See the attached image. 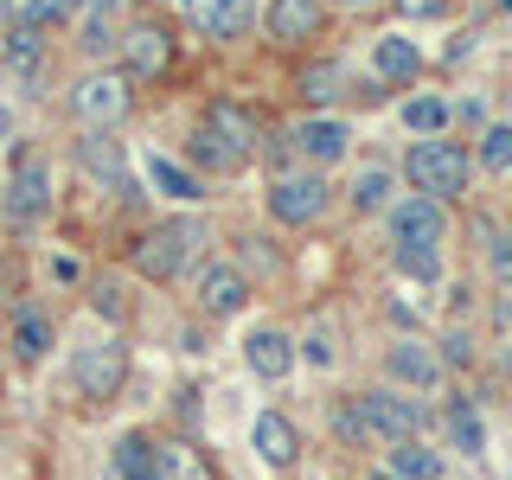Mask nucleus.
I'll list each match as a JSON object with an SVG mask.
<instances>
[{
  "label": "nucleus",
  "mask_w": 512,
  "mask_h": 480,
  "mask_svg": "<svg viewBox=\"0 0 512 480\" xmlns=\"http://www.w3.org/2000/svg\"><path fill=\"white\" fill-rule=\"evenodd\" d=\"M365 480H397V474H391V468H372V474H365Z\"/></svg>",
  "instance_id": "40"
},
{
  "label": "nucleus",
  "mask_w": 512,
  "mask_h": 480,
  "mask_svg": "<svg viewBox=\"0 0 512 480\" xmlns=\"http://www.w3.org/2000/svg\"><path fill=\"white\" fill-rule=\"evenodd\" d=\"M487 263H493V282H506V288H512V237H493Z\"/></svg>",
  "instance_id": "36"
},
{
  "label": "nucleus",
  "mask_w": 512,
  "mask_h": 480,
  "mask_svg": "<svg viewBox=\"0 0 512 480\" xmlns=\"http://www.w3.org/2000/svg\"><path fill=\"white\" fill-rule=\"evenodd\" d=\"M45 212H52V173H45L39 154H26L20 167H13V180H7V218L13 224H39Z\"/></svg>",
  "instance_id": "8"
},
{
  "label": "nucleus",
  "mask_w": 512,
  "mask_h": 480,
  "mask_svg": "<svg viewBox=\"0 0 512 480\" xmlns=\"http://www.w3.org/2000/svg\"><path fill=\"white\" fill-rule=\"evenodd\" d=\"M372 64H378L384 84H416V77H423V52H416L410 39H397V32H384L372 45Z\"/></svg>",
  "instance_id": "21"
},
{
  "label": "nucleus",
  "mask_w": 512,
  "mask_h": 480,
  "mask_svg": "<svg viewBox=\"0 0 512 480\" xmlns=\"http://www.w3.org/2000/svg\"><path fill=\"white\" fill-rule=\"evenodd\" d=\"M90 308L103 314V320H122V314H128V301H122V282H96V288H90Z\"/></svg>",
  "instance_id": "34"
},
{
  "label": "nucleus",
  "mask_w": 512,
  "mask_h": 480,
  "mask_svg": "<svg viewBox=\"0 0 512 480\" xmlns=\"http://www.w3.org/2000/svg\"><path fill=\"white\" fill-rule=\"evenodd\" d=\"M39 52H45V45H39V32H13V64H20V71H32V64H39Z\"/></svg>",
  "instance_id": "35"
},
{
  "label": "nucleus",
  "mask_w": 512,
  "mask_h": 480,
  "mask_svg": "<svg viewBox=\"0 0 512 480\" xmlns=\"http://www.w3.org/2000/svg\"><path fill=\"white\" fill-rule=\"evenodd\" d=\"M442 237H448V212L436 199L391 205V250H442Z\"/></svg>",
  "instance_id": "7"
},
{
  "label": "nucleus",
  "mask_w": 512,
  "mask_h": 480,
  "mask_svg": "<svg viewBox=\"0 0 512 480\" xmlns=\"http://www.w3.org/2000/svg\"><path fill=\"white\" fill-rule=\"evenodd\" d=\"M320 26H327V7H320V0H269L263 7V32L276 45H301V39H314Z\"/></svg>",
  "instance_id": "12"
},
{
  "label": "nucleus",
  "mask_w": 512,
  "mask_h": 480,
  "mask_svg": "<svg viewBox=\"0 0 512 480\" xmlns=\"http://www.w3.org/2000/svg\"><path fill=\"white\" fill-rule=\"evenodd\" d=\"M340 90H346V64L340 58H320V64L301 71V96H308V103H333Z\"/></svg>",
  "instance_id": "27"
},
{
  "label": "nucleus",
  "mask_w": 512,
  "mask_h": 480,
  "mask_svg": "<svg viewBox=\"0 0 512 480\" xmlns=\"http://www.w3.org/2000/svg\"><path fill=\"white\" fill-rule=\"evenodd\" d=\"M359 410L365 423H372L378 448H397V442H416L429 429V410L416 404V397H404L397 384H372V391H359Z\"/></svg>",
  "instance_id": "3"
},
{
  "label": "nucleus",
  "mask_w": 512,
  "mask_h": 480,
  "mask_svg": "<svg viewBox=\"0 0 512 480\" xmlns=\"http://www.w3.org/2000/svg\"><path fill=\"white\" fill-rule=\"evenodd\" d=\"M148 180L160 186V192H167V199H205V192H199V180H192V173L180 167V160H167V154H148Z\"/></svg>",
  "instance_id": "26"
},
{
  "label": "nucleus",
  "mask_w": 512,
  "mask_h": 480,
  "mask_svg": "<svg viewBox=\"0 0 512 480\" xmlns=\"http://www.w3.org/2000/svg\"><path fill=\"white\" fill-rule=\"evenodd\" d=\"M71 13H84V0H26L20 26H26V32H45V26H64Z\"/></svg>",
  "instance_id": "31"
},
{
  "label": "nucleus",
  "mask_w": 512,
  "mask_h": 480,
  "mask_svg": "<svg viewBox=\"0 0 512 480\" xmlns=\"http://www.w3.org/2000/svg\"><path fill=\"white\" fill-rule=\"evenodd\" d=\"M186 13L212 39H244V26L256 20V0H186Z\"/></svg>",
  "instance_id": "18"
},
{
  "label": "nucleus",
  "mask_w": 512,
  "mask_h": 480,
  "mask_svg": "<svg viewBox=\"0 0 512 480\" xmlns=\"http://www.w3.org/2000/svg\"><path fill=\"white\" fill-rule=\"evenodd\" d=\"M71 109H77V122L84 128H116L122 116H128V77H116V71H96V77H84V84L71 90Z\"/></svg>",
  "instance_id": "6"
},
{
  "label": "nucleus",
  "mask_w": 512,
  "mask_h": 480,
  "mask_svg": "<svg viewBox=\"0 0 512 480\" xmlns=\"http://www.w3.org/2000/svg\"><path fill=\"white\" fill-rule=\"evenodd\" d=\"M192 295H199V308L212 314V320H231L250 301V276L237 263H205L199 276H192Z\"/></svg>",
  "instance_id": "9"
},
{
  "label": "nucleus",
  "mask_w": 512,
  "mask_h": 480,
  "mask_svg": "<svg viewBox=\"0 0 512 480\" xmlns=\"http://www.w3.org/2000/svg\"><path fill=\"white\" fill-rule=\"evenodd\" d=\"M218 128V135H231L237 148H250L256 154V122H250V109H237V103H212V116H205Z\"/></svg>",
  "instance_id": "29"
},
{
  "label": "nucleus",
  "mask_w": 512,
  "mask_h": 480,
  "mask_svg": "<svg viewBox=\"0 0 512 480\" xmlns=\"http://www.w3.org/2000/svg\"><path fill=\"white\" fill-rule=\"evenodd\" d=\"M442 442L461 448V455H487V423H480V410L468 404V397H448L442 404Z\"/></svg>",
  "instance_id": "19"
},
{
  "label": "nucleus",
  "mask_w": 512,
  "mask_h": 480,
  "mask_svg": "<svg viewBox=\"0 0 512 480\" xmlns=\"http://www.w3.org/2000/svg\"><path fill=\"white\" fill-rule=\"evenodd\" d=\"M448 365H474V340H468V333H448Z\"/></svg>",
  "instance_id": "38"
},
{
  "label": "nucleus",
  "mask_w": 512,
  "mask_h": 480,
  "mask_svg": "<svg viewBox=\"0 0 512 480\" xmlns=\"http://www.w3.org/2000/svg\"><path fill=\"white\" fill-rule=\"evenodd\" d=\"M442 468H448L442 448H436V442H423V436L391 448V474H397V480H442Z\"/></svg>",
  "instance_id": "24"
},
{
  "label": "nucleus",
  "mask_w": 512,
  "mask_h": 480,
  "mask_svg": "<svg viewBox=\"0 0 512 480\" xmlns=\"http://www.w3.org/2000/svg\"><path fill=\"white\" fill-rule=\"evenodd\" d=\"M186 154L199 160L205 173H237V167H250V148H237V141H231V135H218L212 122H199V128L186 135Z\"/></svg>",
  "instance_id": "17"
},
{
  "label": "nucleus",
  "mask_w": 512,
  "mask_h": 480,
  "mask_svg": "<svg viewBox=\"0 0 512 480\" xmlns=\"http://www.w3.org/2000/svg\"><path fill=\"white\" fill-rule=\"evenodd\" d=\"M448 122H455V109H448L442 96H410L404 103V128H416V135H442Z\"/></svg>",
  "instance_id": "28"
},
{
  "label": "nucleus",
  "mask_w": 512,
  "mask_h": 480,
  "mask_svg": "<svg viewBox=\"0 0 512 480\" xmlns=\"http://www.w3.org/2000/svg\"><path fill=\"white\" fill-rule=\"evenodd\" d=\"M7 128H13V116H7V109H0V135H7Z\"/></svg>",
  "instance_id": "41"
},
{
  "label": "nucleus",
  "mask_w": 512,
  "mask_h": 480,
  "mask_svg": "<svg viewBox=\"0 0 512 480\" xmlns=\"http://www.w3.org/2000/svg\"><path fill=\"white\" fill-rule=\"evenodd\" d=\"M288 148L308 154L314 167H333V160H346V148H352V128L340 116H314V122H295V128H288Z\"/></svg>",
  "instance_id": "11"
},
{
  "label": "nucleus",
  "mask_w": 512,
  "mask_h": 480,
  "mask_svg": "<svg viewBox=\"0 0 512 480\" xmlns=\"http://www.w3.org/2000/svg\"><path fill=\"white\" fill-rule=\"evenodd\" d=\"M327 423H333V442H340V448H378L372 423H365V410H359V391H352V397H340Z\"/></svg>",
  "instance_id": "25"
},
{
  "label": "nucleus",
  "mask_w": 512,
  "mask_h": 480,
  "mask_svg": "<svg viewBox=\"0 0 512 480\" xmlns=\"http://www.w3.org/2000/svg\"><path fill=\"white\" fill-rule=\"evenodd\" d=\"M308 365H333V340H327V333H314V340H308Z\"/></svg>",
  "instance_id": "39"
},
{
  "label": "nucleus",
  "mask_w": 512,
  "mask_h": 480,
  "mask_svg": "<svg viewBox=\"0 0 512 480\" xmlns=\"http://www.w3.org/2000/svg\"><path fill=\"white\" fill-rule=\"evenodd\" d=\"M340 7H372V0H340Z\"/></svg>",
  "instance_id": "42"
},
{
  "label": "nucleus",
  "mask_w": 512,
  "mask_h": 480,
  "mask_svg": "<svg viewBox=\"0 0 512 480\" xmlns=\"http://www.w3.org/2000/svg\"><path fill=\"white\" fill-rule=\"evenodd\" d=\"M493 7H500V13H512V0H493Z\"/></svg>",
  "instance_id": "43"
},
{
  "label": "nucleus",
  "mask_w": 512,
  "mask_h": 480,
  "mask_svg": "<svg viewBox=\"0 0 512 480\" xmlns=\"http://www.w3.org/2000/svg\"><path fill=\"white\" fill-rule=\"evenodd\" d=\"M397 13H404V20H442L448 0H397Z\"/></svg>",
  "instance_id": "37"
},
{
  "label": "nucleus",
  "mask_w": 512,
  "mask_h": 480,
  "mask_svg": "<svg viewBox=\"0 0 512 480\" xmlns=\"http://www.w3.org/2000/svg\"><path fill=\"white\" fill-rule=\"evenodd\" d=\"M352 205H359V212H384V205H391V173L384 167L359 173V180H352Z\"/></svg>",
  "instance_id": "32"
},
{
  "label": "nucleus",
  "mask_w": 512,
  "mask_h": 480,
  "mask_svg": "<svg viewBox=\"0 0 512 480\" xmlns=\"http://www.w3.org/2000/svg\"><path fill=\"white\" fill-rule=\"evenodd\" d=\"M480 167L487 173H506L512 167V122H493V128H480Z\"/></svg>",
  "instance_id": "30"
},
{
  "label": "nucleus",
  "mask_w": 512,
  "mask_h": 480,
  "mask_svg": "<svg viewBox=\"0 0 512 480\" xmlns=\"http://www.w3.org/2000/svg\"><path fill=\"white\" fill-rule=\"evenodd\" d=\"M327 205H333V186L320 180L314 167H288V173H276V180H269V218L288 224V231L314 224Z\"/></svg>",
  "instance_id": "4"
},
{
  "label": "nucleus",
  "mask_w": 512,
  "mask_h": 480,
  "mask_svg": "<svg viewBox=\"0 0 512 480\" xmlns=\"http://www.w3.org/2000/svg\"><path fill=\"white\" fill-rule=\"evenodd\" d=\"M160 480H218V468L205 461L199 442L173 436V442H160Z\"/></svg>",
  "instance_id": "22"
},
{
  "label": "nucleus",
  "mask_w": 512,
  "mask_h": 480,
  "mask_svg": "<svg viewBox=\"0 0 512 480\" xmlns=\"http://www.w3.org/2000/svg\"><path fill=\"white\" fill-rule=\"evenodd\" d=\"M122 378H128V346H122V340H90V346H77L71 384L90 397V404H109V397L122 391Z\"/></svg>",
  "instance_id": "5"
},
{
  "label": "nucleus",
  "mask_w": 512,
  "mask_h": 480,
  "mask_svg": "<svg viewBox=\"0 0 512 480\" xmlns=\"http://www.w3.org/2000/svg\"><path fill=\"white\" fill-rule=\"evenodd\" d=\"M109 480H160V442L141 436V429L116 436V448H109Z\"/></svg>",
  "instance_id": "15"
},
{
  "label": "nucleus",
  "mask_w": 512,
  "mask_h": 480,
  "mask_svg": "<svg viewBox=\"0 0 512 480\" xmlns=\"http://www.w3.org/2000/svg\"><path fill=\"white\" fill-rule=\"evenodd\" d=\"M205 218H167V224H154L148 237L135 244V276H148V282H180L186 276V263L205 250Z\"/></svg>",
  "instance_id": "2"
},
{
  "label": "nucleus",
  "mask_w": 512,
  "mask_h": 480,
  "mask_svg": "<svg viewBox=\"0 0 512 480\" xmlns=\"http://www.w3.org/2000/svg\"><path fill=\"white\" fill-rule=\"evenodd\" d=\"M250 448L269 461V468H295L301 461V429L288 423V410H263L250 423Z\"/></svg>",
  "instance_id": "13"
},
{
  "label": "nucleus",
  "mask_w": 512,
  "mask_h": 480,
  "mask_svg": "<svg viewBox=\"0 0 512 480\" xmlns=\"http://www.w3.org/2000/svg\"><path fill=\"white\" fill-rule=\"evenodd\" d=\"M244 365L263 384H282L288 372H295V340H288L282 327H256L250 340H244Z\"/></svg>",
  "instance_id": "14"
},
{
  "label": "nucleus",
  "mask_w": 512,
  "mask_h": 480,
  "mask_svg": "<svg viewBox=\"0 0 512 480\" xmlns=\"http://www.w3.org/2000/svg\"><path fill=\"white\" fill-rule=\"evenodd\" d=\"M468 173H474V160L461 141H442V135H429V141H416V148L404 154V180L416 186V199H461L468 192Z\"/></svg>",
  "instance_id": "1"
},
{
  "label": "nucleus",
  "mask_w": 512,
  "mask_h": 480,
  "mask_svg": "<svg viewBox=\"0 0 512 480\" xmlns=\"http://www.w3.org/2000/svg\"><path fill=\"white\" fill-rule=\"evenodd\" d=\"M167 71V32L160 26H135L128 32V77L135 84H148V77Z\"/></svg>",
  "instance_id": "23"
},
{
  "label": "nucleus",
  "mask_w": 512,
  "mask_h": 480,
  "mask_svg": "<svg viewBox=\"0 0 512 480\" xmlns=\"http://www.w3.org/2000/svg\"><path fill=\"white\" fill-rule=\"evenodd\" d=\"M384 372H391V384H404V391H436L442 384V352L423 346V340H391L384 346Z\"/></svg>",
  "instance_id": "10"
},
{
  "label": "nucleus",
  "mask_w": 512,
  "mask_h": 480,
  "mask_svg": "<svg viewBox=\"0 0 512 480\" xmlns=\"http://www.w3.org/2000/svg\"><path fill=\"white\" fill-rule=\"evenodd\" d=\"M391 269L397 276H416V282H436L442 276V250H391Z\"/></svg>",
  "instance_id": "33"
},
{
  "label": "nucleus",
  "mask_w": 512,
  "mask_h": 480,
  "mask_svg": "<svg viewBox=\"0 0 512 480\" xmlns=\"http://www.w3.org/2000/svg\"><path fill=\"white\" fill-rule=\"evenodd\" d=\"M52 346H58L52 314H39V308H20V314H13V359H20V365H39Z\"/></svg>",
  "instance_id": "20"
},
{
  "label": "nucleus",
  "mask_w": 512,
  "mask_h": 480,
  "mask_svg": "<svg viewBox=\"0 0 512 480\" xmlns=\"http://www.w3.org/2000/svg\"><path fill=\"white\" fill-rule=\"evenodd\" d=\"M77 167H84L90 180H103L109 192L135 199V186H128V173H122V141H109V135H84V141H77Z\"/></svg>",
  "instance_id": "16"
}]
</instances>
